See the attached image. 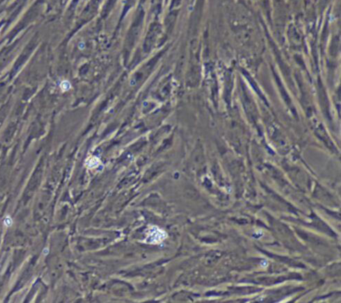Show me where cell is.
<instances>
[{
  "mask_svg": "<svg viewBox=\"0 0 341 303\" xmlns=\"http://www.w3.org/2000/svg\"><path fill=\"white\" fill-rule=\"evenodd\" d=\"M167 236L165 234L164 231H162L160 228L158 227H150V229L147 232V237H146V240L147 242H150V243H159V242L163 241V239Z\"/></svg>",
  "mask_w": 341,
  "mask_h": 303,
  "instance_id": "1",
  "label": "cell"
},
{
  "mask_svg": "<svg viewBox=\"0 0 341 303\" xmlns=\"http://www.w3.org/2000/svg\"><path fill=\"white\" fill-rule=\"evenodd\" d=\"M100 164V161L97 157H91L86 161V165L91 169H94V168H97L98 165Z\"/></svg>",
  "mask_w": 341,
  "mask_h": 303,
  "instance_id": "2",
  "label": "cell"
},
{
  "mask_svg": "<svg viewBox=\"0 0 341 303\" xmlns=\"http://www.w3.org/2000/svg\"><path fill=\"white\" fill-rule=\"evenodd\" d=\"M60 87L62 88L63 91H66V90H69L70 89L71 85H70V83L68 81H63L62 83H61V85H60Z\"/></svg>",
  "mask_w": 341,
  "mask_h": 303,
  "instance_id": "3",
  "label": "cell"
},
{
  "mask_svg": "<svg viewBox=\"0 0 341 303\" xmlns=\"http://www.w3.org/2000/svg\"><path fill=\"white\" fill-rule=\"evenodd\" d=\"M3 223H4L5 226H11V225H12V219H11L9 216L5 217L4 220H3Z\"/></svg>",
  "mask_w": 341,
  "mask_h": 303,
  "instance_id": "4",
  "label": "cell"
}]
</instances>
